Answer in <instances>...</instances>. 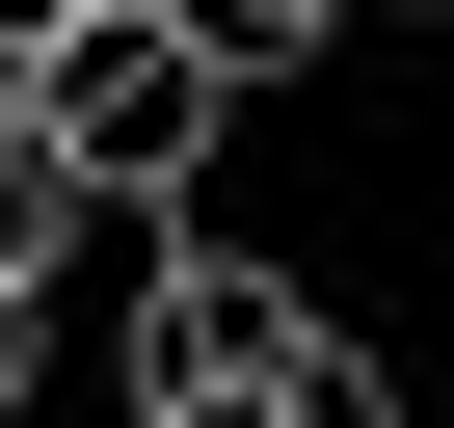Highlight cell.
<instances>
[{
	"label": "cell",
	"mask_w": 454,
	"mask_h": 428,
	"mask_svg": "<svg viewBox=\"0 0 454 428\" xmlns=\"http://www.w3.org/2000/svg\"><path fill=\"white\" fill-rule=\"evenodd\" d=\"M54 214H81V187H54V134L0 107V295H54Z\"/></svg>",
	"instance_id": "3957f363"
},
{
	"label": "cell",
	"mask_w": 454,
	"mask_h": 428,
	"mask_svg": "<svg viewBox=\"0 0 454 428\" xmlns=\"http://www.w3.org/2000/svg\"><path fill=\"white\" fill-rule=\"evenodd\" d=\"M187 28H214V81H294V54L348 28V0H187Z\"/></svg>",
	"instance_id": "277c9868"
},
{
	"label": "cell",
	"mask_w": 454,
	"mask_h": 428,
	"mask_svg": "<svg viewBox=\"0 0 454 428\" xmlns=\"http://www.w3.org/2000/svg\"><path fill=\"white\" fill-rule=\"evenodd\" d=\"M321 348V295L268 242H214V214H160V268H134V348H107V428H268Z\"/></svg>",
	"instance_id": "7a4b0ae2"
},
{
	"label": "cell",
	"mask_w": 454,
	"mask_h": 428,
	"mask_svg": "<svg viewBox=\"0 0 454 428\" xmlns=\"http://www.w3.org/2000/svg\"><path fill=\"white\" fill-rule=\"evenodd\" d=\"M0 107L54 134V187H81V214H187V187H214V134H241V81H214L187 0H81Z\"/></svg>",
	"instance_id": "6da1fadb"
},
{
	"label": "cell",
	"mask_w": 454,
	"mask_h": 428,
	"mask_svg": "<svg viewBox=\"0 0 454 428\" xmlns=\"http://www.w3.org/2000/svg\"><path fill=\"white\" fill-rule=\"evenodd\" d=\"M54 28H81V0H0V81H27V54H54Z\"/></svg>",
	"instance_id": "8992f818"
},
{
	"label": "cell",
	"mask_w": 454,
	"mask_h": 428,
	"mask_svg": "<svg viewBox=\"0 0 454 428\" xmlns=\"http://www.w3.org/2000/svg\"><path fill=\"white\" fill-rule=\"evenodd\" d=\"M268 428H401V375H374V348H348V321H321V348H294V401H268Z\"/></svg>",
	"instance_id": "5b68a950"
}]
</instances>
